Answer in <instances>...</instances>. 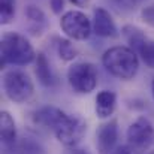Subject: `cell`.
Returning a JSON list of instances; mask_svg holds the SVG:
<instances>
[{"instance_id":"cell-1","label":"cell","mask_w":154,"mask_h":154,"mask_svg":"<svg viewBox=\"0 0 154 154\" xmlns=\"http://www.w3.org/2000/svg\"><path fill=\"white\" fill-rule=\"evenodd\" d=\"M103 67L115 78L129 81L133 79L139 69V55L130 47H111L102 55Z\"/></svg>"},{"instance_id":"cell-2","label":"cell","mask_w":154,"mask_h":154,"mask_svg":"<svg viewBox=\"0 0 154 154\" xmlns=\"http://www.w3.org/2000/svg\"><path fill=\"white\" fill-rule=\"evenodd\" d=\"M36 52L30 41L15 32H8L0 41V58L2 66H27L36 60Z\"/></svg>"},{"instance_id":"cell-3","label":"cell","mask_w":154,"mask_h":154,"mask_svg":"<svg viewBox=\"0 0 154 154\" xmlns=\"http://www.w3.org/2000/svg\"><path fill=\"white\" fill-rule=\"evenodd\" d=\"M3 91L14 103H26L35 94V84L26 72L11 69L3 75Z\"/></svg>"},{"instance_id":"cell-4","label":"cell","mask_w":154,"mask_h":154,"mask_svg":"<svg viewBox=\"0 0 154 154\" xmlns=\"http://www.w3.org/2000/svg\"><path fill=\"white\" fill-rule=\"evenodd\" d=\"M97 67L88 61L73 63L67 69V81L73 91L79 94H88L97 87Z\"/></svg>"},{"instance_id":"cell-5","label":"cell","mask_w":154,"mask_h":154,"mask_svg":"<svg viewBox=\"0 0 154 154\" xmlns=\"http://www.w3.org/2000/svg\"><path fill=\"white\" fill-rule=\"evenodd\" d=\"M54 136L64 147H76L87 133V121L78 115H67L52 129Z\"/></svg>"},{"instance_id":"cell-6","label":"cell","mask_w":154,"mask_h":154,"mask_svg":"<svg viewBox=\"0 0 154 154\" xmlns=\"http://www.w3.org/2000/svg\"><path fill=\"white\" fill-rule=\"evenodd\" d=\"M61 32L73 41H85L93 32V23L81 11H67L60 18Z\"/></svg>"},{"instance_id":"cell-7","label":"cell","mask_w":154,"mask_h":154,"mask_svg":"<svg viewBox=\"0 0 154 154\" xmlns=\"http://www.w3.org/2000/svg\"><path fill=\"white\" fill-rule=\"evenodd\" d=\"M127 142L132 148L147 150L154 144V124L147 117H138L127 129Z\"/></svg>"},{"instance_id":"cell-8","label":"cell","mask_w":154,"mask_h":154,"mask_svg":"<svg viewBox=\"0 0 154 154\" xmlns=\"http://www.w3.org/2000/svg\"><path fill=\"white\" fill-rule=\"evenodd\" d=\"M117 139H118V121L115 118L100 124L96 132V147L99 154L112 153L115 150Z\"/></svg>"},{"instance_id":"cell-9","label":"cell","mask_w":154,"mask_h":154,"mask_svg":"<svg viewBox=\"0 0 154 154\" xmlns=\"http://www.w3.org/2000/svg\"><path fill=\"white\" fill-rule=\"evenodd\" d=\"M93 32L100 38H117L118 29L105 8H96L93 12Z\"/></svg>"},{"instance_id":"cell-10","label":"cell","mask_w":154,"mask_h":154,"mask_svg":"<svg viewBox=\"0 0 154 154\" xmlns=\"http://www.w3.org/2000/svg\"><path fill=\"white\" fill-rule=\"evenodd\" d=\"M64 117H66L64 111H61L57 106H51V105L42 106V108H39L33 112V121L38 126H44V127L50 129L51 132Z\"/></svg>"},{"instance_id":"cell-11","label":"cell","mask_w":154,"mask_h":154,"mask_svg":"<svg viewBox=\"0 0 154 154\" xmlns=\"http://www.w3.org/2000/svg\"><path fill=\"white\" fill-rule=\"evenodd\" d=\"M94 102H96L94 103L96 115L100 120H106L114 114L117 108V94L111 90H102L100 93H97Z\"/></svg>"},{"instance_id":"cell-12","label":"cell","mask_w":154,"mask_h":154,"mask_svg":"<svg viewBox=\"0 0 154 154\" xmlns=\"http://www.w3.org/2000/svg\"><path fill=\"white\" fill-rule=\"evenodd\" d=\"M0 135L5 147H12L17 141V124L8 111H2L0 114Z\"/></svg>"},{"instance_id":"cell-13","label":"cell","mask_w":154,"mask_h":154,"mask_svg":"<svg viewBox=\"0 0 154 154\" xmlns=\"http://www.w3.org/2000/svg\"><path fill=\"white\" fill-rule=\"evenodd\" d=\"M26 17L29 20V27H30V32L35 35V36H39L42 35V32L45 30L47 27V17L45 14L42 12V9H39L38 6H27L26 9Z\"/></svg>"},{"instance_id":"cell-14","label":"cell","mask_w":154,"mask_h":154,"mask_svg":"<svg viewBox=\"0 0 154 154\" xmlns=\"http://www.w3.org/2000/svg\"><path fill=\"white\" fill-rule=\"evenodd\" d=\"M35 61H36V69H35V70H36V76H38L39 82H41L42 85H45V87L54 85L55 78H54V75H52L50 61L47 60L45 54L39 52V54L36 55V60H35Z\"/></svg>"},{"instance_id":"cell-15","label":"cell","mask_w":154,"mask_h":154,"mask_svg":"<svg viewBox=\"0 0 154 154\" xmlns=\"http://www.w3.org/2000/svg\"><path fill=\"white\" fill-rule=\"evenodd\" d=\"M135 51L138 52V55L142 58V61L145 63L147 67L154 69V41L153 39L145 38V39L138 45V48H136Z\"/></svg>"},{"instance_id":"cell-16","label":"cell","mask_w":154,"mask_h":154,"mask_svg":"<svg viewBox=\"0 0 154 154\" xmlns=\"http://www.w3.org/2000/svg\"><path fill=\"white\" fill-rule=\"evenodd\" d=\"M121 33L124 35V38H126L127 42L130 44V48H133V50H136L138 45L147 38V36L142 33V30H139V29L135 27V26H124L123 30H121Z\"/></svg>"},{"instance_id":"cell-17","label":"cell","mask_w":154,"mask_h":154,"mask_svg":"<svg viewBox=\"0 0 154 154\" xmlns=\"http://www.w3.org/2000/svg\"><path fill=\"white\" fill-rule=\"evenodd\" d=\"M15 17V0H0V23L6 26Z\"/></svg>"},{"instance_id":"cell-18","label":"cell","mask_w":154,"mask_h":154,"mask_svg":"<svg viewBox=\"0 0 154 154\" xmlns=\"http://www.w3.org/2000/svg\"><path fill=\"white\" fill-rule=\"evenodd\" d=\"M57 52H58L60 58L64 60V61H70V60H73L76 57L75 47L67 39H58L57 41Z\"/></svg>"},{"instance_id":"cell-19","label":"cell","mask_w":154,"mask_h":154,"mask_svg":"<svg viewBox=\"0 0 154 154\" xmlns=\"http://www.w3.org/2000/svg\"><path fill=\"white\" fill-rule=\"evenodd\" d=\"M141 18H142V21H144L145 24L154 27V3L145 6V8L141 11Z\"/></svg>"},{"instance_id":"cell-20","label":"cell","mask_w":154,"mask_h":154,"mask_svg":"<svg viewBox=\"0 0 154 154\" xmlns=\"http://www.w3.org/2000/svg\"><path fill=\"white\" fill-rule=\"evenodd\" d=\"M50 5H51L52 12L55 15H60L63 11V6H64V0H50Z\"/></svg>"},{"instance_id":"cell-21","label":"cell","mask_w":154,"mask_h":154,"mask_svg":"<svg viewBox=\"0 0 154 154\" xmlns=\"http://www.w3.org/2000/svg\"><path fill=\"white\" fill-rule=\"evenodd\" d=\"M64 154H91L88 150L85 148H78V147H67V150L64 151Z\"/></svg>"},{"instance_id":"cell-22","label":"cell","mask_w":154,"mask_h":154,"mask_svg":"<svg viewBox=\"0 0 154 154\" xmlns=\"http://www.w3.org/2000/svg\"><path fill=\"white\" fill-rule=\"evenodd\" d=\"M111 154H132V151H130V148H129L127 145H120V147H117Z\"/></svg>"},{"instance_id":"cell-23","label":"cell","mask_w":154,"mask_h":154,"mask_svg":"<svg viewBox=\"0 0 154 154\" xmlns=\"http://www.w3.org/2000/svg\"><path fill=\"white\" fill-rule=\"evenodd\" d=\"M69 2H72V3L76 5V6H84V5L88 3V0H69Z\"/></svg>"},{"instance_id":"cell-24","label":"cell","mask_w":154,"mask_h":154,"mask_svg":"<svg viewBox=\"0 0 154 154\" xmlns=\"http://www.w3.org/2000/svg\"><path fill=\"white\" fill-rule=\"evenodd\" d=\"M151 91H153V97H154V79H153V82H151Z\"/></svg>"},{"instance_id":"cell-25","label":"cell","mask_w":154,"mask_h":154,"mask_svg":"<svg viewBox=\"0 0 154 154\" xmlns=\"http://www.w3.org/2000/svg\"><path fill=\"white\" fill-rule=\"evenodd\" d=\"M135 2H141V0H135Z\"/></svg>"}]
</instances>
